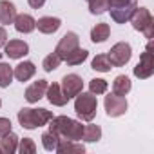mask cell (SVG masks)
Listing matches in <instances>:
<instances>
[{"label":"cell","mask_w":154,"mask_h":154,"mask_svg":"<svg viewBox=\"0 0 154 154\" xmlns=\"http://www.w3.org/2000/svg\"><path fill=\"white\" fill-rule=\"evenodd\" d=\"M0 107H2V100H0Z\"/></svg>","instance_id":"836d02e7"},{"label":"cell","mask_w":154,"mask_h":154,"mask_svg":"<svg viewBox=\"0 0 154 154\" xmlns=\"http://www.w3.org/2000/svg\"><path fill=\"white\" fill-rule=\"evenodd\" d=\"M136 8H138L136 0H109V9L107 11L111 13L114 22L125 24V22H129V18H131V15L134 13Z\"/></svg>","instance_id":"5b68a950"},{"label":"cell","mask_w":154,"mask_h":154,"mask_svg":"<svg viewBox=\"0 0 154 154\" xmlns=\"http://www.w3.org/2000/svg\"><path fill=\"white\" fill-rule=\"evenodd\" d=\"M17 17V8L9 0H0V24L2 26H9L15 22Z\"/></svg>","instance_id":"5bb4252c"},{"label":"cell","mask_w":154,"mask_h":154,"mask_svg":"<svg viewBox=\"0 0 154 154\" xmlns=\"http://www.w3.org/2000/svg\"><path fill=\"white\" fill-rule=\"evenodd\" d=\"M60 62H62V58L56 54V53H51V54H47L45 58H44V71H47V72H51V71H54V69H58V65H60Z\"/></svg>","instance_id":"83f0119b"},{"label":"cell","mask_w":154,"mask_h":154,"mask_svg":"<svg viewBox=\"0 0 154 154\" xmlns=\"http://www.w3.org/2000/svg\"><path fill=\"white\" fill-rule=\"evenodd\" d=\"M6 42H8V31H6L2 26H0V47H4Z\"/></svg>","instance_id":"1f68e13d"},{"label":"cell","mask_w":154,"mask_h":154,"mask_svg":"<svg viewBox=\"0 0 154 154\" xmlns=\"http://www.w3.org/2000/svg\"><path fill=\"white\" fill-rule=\"evenodd\" d=\"M60 87H62L63 94L71 100V98H74L76 94H80L84 91V80L78 74H65L62 78V85Z\"/></svg>","instance_id":"9c48e42d"},{"label":"cell","mask_w":154,"mask_h":154,"mask_svg":"<svg viewBox=\"0 0 154 154\" xmlns=\"http://www.w3.org/2000/svg\"><path fill=\"white\" fill-rule=\"evenodd\" d=\"M11 82H13V67L9 63L0 62V87L6 89L11 85Z\"/></svg>","instance_id":"484cf974"},{"label":"cell","mask_w":154,"mask_h":154,"mask_svg":"<svg viewBox=\"0 0 154 154\" xmlns=\"http://www.w3.org/2000/svg\"><path fill=\"white\" fill-rule=\"evenodd\" d=\"M35 72H36V67H35V63L29 62V60L18 63V65L13 69V76H15L18 82H27V80H31L33 76H35Z\"/></svg>","instance_id":"4fadbf2b"},{"label":"cell","mask_w":154,"mask_h":154,"mask_svg":"<svg viewBox=\"0 0 154 154\" xmlns=\"http://www.w3.org/2000/svg\"><path fill=\"white\" fill-rule=\"evenodd\" d=\"M91 67L94 71H100V72H109L112 69V63H111L107 54H96L93 58V62H91Z\"/></svg>","instance_id":"603a6c76"},{"label":"cell","mask_w":154,"mask_h":154,"mask_svg":"<svg viewBox=\"0 0 154 154\" xmlns=\"http://www.w3.org/2000/svg\"><path fill=\"white\" fill-rule=\"evenodd\" d=\"M76 47H80V38H78V35H76V33L69 31V33H65V35L60 38V42L56 44L54 53L63 60V58H65L72 49H76Z\"/></svg>","instance_id":"30bf717a"},{"label":"cell","mask_w":154,"mask_h":154,"mask_svg":"<svg viewBox=\"0 0 154 154\" xmlns=\"http://www.w3.org/2000/svg\"><path fill=\"white\" fill-rule=\"evenodd\" d=\"M131 89H132V84H131V80L127 78L125 74H120V76H116V78H114V82H112V93L114 94L125 96Z\"/></svg>","instance_id":"ffe728a7"},{"label":"cell","mask_w":154,"mask_h":154,"mask_svg":"<svg viewBox=\"0 0 154 154\" xmlns=\"http://www.w3.org/2000/svg\"><path fill=\"white\" fill-rule=\"evenodd\" d=\"M56 152L58 154H84L85 147L82 143H76L71 140H60L56 145Z\"/></svg>","instance_id":"ac0fdd59"},{"label":"cell","mask_w":154,"mask_h":154,"mask_svg":"<svg viewBox=\"0 0 154 154\" xmlns=\"http://www.w3.org/2000/svg\"><path fill=\"white\" fill-rule=\"evenodd\" d=\"M102 138V129L98 125H84V134H82V140L84 141H89V143H94Z\"/></svg>","instance_id":"d4e9b609"},{"label":"cell","mask_w":154,"mask_h":154,"mask_svg":"<svg viewBox=\"0 0 154 154\" xmlns=\"http://www.w3.org/2000/svg\"><path fill=\"white\" fill-rule=\"evenodd\" d=\"M87 56H89V51L76 47V49H72V51L63 58V62H67L69 65H80V63H84V62L87 60Z\"/></svg>","instance_id":"7402d4cb"},{"label":"cell","mask_w":154,"mask_h":154,"mask_svg":"<svg viewBox=\"0 0 154 154\" xmlns=\"http://www.w3.org/2000/svg\"><path fill=\"white\" fill-rule=\"evenodd\" d=\"M45 96H47V100H49L53 105H58V107H63V105L69 102V98L63 94V91H62V87H60L58 84H51V85H47Z\"/></svg>","instance_id":"2e32d148"},{"label":"cell","mask_w":154,"mask_h":154,"mask_svg":"<svg viewBox=\"0 0 154 154\" xmlns=\"http://www.w3.org/2000/svg\"><path fill=\"white\" fill-rule=\"evenodd\" d=\"M107 82L105 80H102V78H94V80H91L89 82V91L93 93V94H103L105 91H107Z\"/></svg>","instance_id":"f1b7e54d"},{"label":"cell","mask_w":154,"mask_h":154,"mask_svg":"<svg viewBox=\"0 0 154 154\" xmlns=\"http://www.w3.org/2000/svg\"><path fill=\"white\" fill-rule=\"evenodd\" d=\"M87 4L93 15H102L109 9V0H87Z\"/></svg>","instance_id":"4316f807"},{"label":"cell","mask_w":154,"mask_h":154,"mask_svg":"<svg viewBox=\"0 0 154 154\" xmlns=\"http://www.w3.org/2000/svg\"><path fill=\"white\" fill-rule=\"evenodd\" d=\"M17 118H18V123L24 129L33 131V129L47 125L49 120L53 118V112L47 111V109H20Z\"/></svg>","instance_id":"7a4b0ae2"},{"label":"cell","mask_w":154,"mask_h":154,"mask_svg":"<svg viewBox=\"0 0 154 154\" xmlns=\"http://www.w3.org/2000/svg\"><path fill=\"white\" fill-rule=\"evenodd\" d=\"M58 141H60V136L54 132V131H45L44 134H42V145H44V149L45 150H49V152H53V150H56V145H58Z\"/></svg>","instance_id":"cb8c5ba5"},{"label":"cell","mask_w":154,"mask_h":154,"mask_svg":"<svg viewBox=\"0 0 154 154\" xmlns=\"http://www.w3.org/2000/svg\"><path fill=\"white\" fill-rule=\"evenodd\" d=\"M27 53H29L27 42H24V40H9V42H6V56H9L13 60H18V58H24Z\"/></svg>","instance_id":"8fae6325"},{"label":"cell","mask_w":154,"mask_h":154,"mask_svg":"<svg viewBox=\"0 0 154 154\" xmlns=\"http://www.w3.org/2000/svg\"><path fill=\"white\" fill-rule=\"evenodd\" d=\"M18 150L22 154H35L36 152V145H35V141L31 138H24V140L18 141Z\"/></svg>","instance_id":"f546056e"},{"label":"cell","mask_w":154,"mask_h":154,"mask_svg":"<svg viewBox=\"0 0 154 154\" xmlns=\"http://www.w3.org/2000/svg\"><path fill=\"white\" fill-rule=\"evenodd\" d=\"M103 105H105V112H107V116H111V118L123 116L125 111H127V107H129L125 96H120V94H114V93L105 96Z\"/></svg>","instance_id":"ba28073f"},{"label":"cell","mask_w":154,"mask_h":154,"mask_svg":"<svg viewBox=\"0 0 154 154\" xmlns=\"http://www.w3.org/2000/svg\"><path fill=\"white\" fill-rule=\"evenodd\" d=\"M109 35H111V27H109V24H96L93 29H91V40L94 42V44H102V42H105L107 38H109Z\"/></svg>","instance_id":"44dd1931"},{"label":"cell","mask_w":154,"mask_h":154,"mask_svg":"<svg viewBox=\"0 0 154 154\" xmlns=\"http://www.w3.org/2000/svg\"><path fill=\"white\" fill-rule=\"evenodd\" d=\"M29 2V6L33 8V9H40L44 4H45V0H27Z\"/></svg>","instance_id":"d6a6232c"},{"label":"cell","mask_w":154,"mask_h":154,"mask_svg":"<svg viewBox=\"0 0 154 154\" xmlns=\"http://www.w3.org/2000/svg\"><path fill=\"white\" fill-rule=\"evenodd\" d=\"M129 20L136 31L145 35V38H149V40L154 38V18L147 8H136Z\"/></svg>","instance_id":"277c9868"},{"label":"cell","mask_w":154,"mask_h":154,"mask_svg":"<svg viewBox=\"0 0 154 154\" xmlns=\"http://www.w3.org/2000/svg\"><path fill=\"white\" fill-rule=\"evenodd\" d=\"M74 111L82 120L85 122H91L94 120L96 116V111H98V100L93 93H80L74 96Z\"/></svg>","instance_id":"3957f363"},{"label":"cell","mask_w":154,"mask_h":154,"mask_svg":"<svg viewBox=\"0 0 154 154\" xmlns=\"http://www.w3.org/2000/svg\"><path fill=\"white\" fill-rule=\"evenodd\" d=\"M154 74V53H152V42L149 40L145 51L140 56V62L134 67V76L140 80H147Z\"/></svg>","instance_id":"8992f818"},{"label":"cell","mask_w":154,"mask_h":154,"mask_svg":"<svg viewBox=\"0 0 154 154\" xmlns=\"http://www.w3.org/2000/svg\"><path fill=\"white\" fill-rule=\"evenodd\" d=\"M47 82L45 80H38L35 84H31L27 89H26V100L29 103H36L38 100H42L45 96V91H47Z\"/></svg>","instance_id":"7c38bea8"},{"label":"cell","mask_w":154,"mask_h":154,"mask_svg":"<svg viewBox=\"0 0 154 154\" xmlns=\"http://www.w3.org/2000/svg\"><path fill=\"white\" fill-rule=\"evenodd\" d=\"M18 141L20 138L15 132H8L6 136H2V141H0V150L6 154H13L18 150Z\"/></svg>","instance_id":"d6986e66"},{"label":"cell","mask_w":154,"mask_h":154,"mask_svg":"<svg viewBox=\"0 0 154 154\" xmlns=\"http://www.w3.org/2000/svg\"><path fill=\"white\" fill-rule=\"evenodd\" d=\"M49 129L54 131L60 138L71 140V141H80L84 134V125L67 116H53L49 120Z\"/></svg>","instance_id":"6da1fadb"},{"label":"cell","mask_w":154,"mask_h":154,"mask_svg":"<svg viewBox=\"0 0 154 154\" xmlns=\"http://www.w3.org/2000/svg\"><path fill=\"white\" fill-rule=\"evenodd\" d=\"M60 26H62L60 18H54V17H42V18L36 20V27H38V31L44 33V35H53V33H56V31L60 29Z\"/></svg>","instance_id":"e0dca14e"},{"label":"cell","mask_w":154,"mask_h":154,"mask_svg":"<svg viewBox=\"0 0 154 154\" xmlns=\"http://www.w3.org/2000/svg\"><path fill=\"white\" fill-rule=\"evenodd\" d=\"M11 120H8V118H0V138L2 136H6L8 132H11Z\"/></svg>","instance_id":"4dcf8cb0"},{"label":"cell","mask_w":154,"mask_h":154,"mask_svg":"<svg viewBox=\"0 0 154 154\" xmlns=\"http://www.w3.org/2000/svg\"><path fill=\"white\" fill-rule=\"evenodd\" d=\"M107 56H109L112 67H123L131 60V56H132V47L127 42H118V44H114L111 47Z\"/></svg>","instance_id":"52a82bcc"},{"label":"cell","mask_w":154,"mask_h":154,"mask_svg":"<svg viewBox=\"0 0 154 154\" xmlns=\"http://www.w3.org/2000/svg\"><path fill=\"white\" fill-rule=\"evenodd\" d=\"M13 24H15V29H17L18 33H24V35H27V33L35 31V27H36V20H35L31 15H27V13L17 15Z\"/></svg>","instance_id":"9a60e30c"}]
</instances>
